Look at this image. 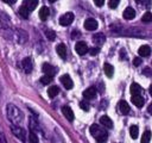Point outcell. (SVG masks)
<instances>
[{"instance_id":"cell-1","label":"cell","mask_w":152,"mask_h":143,"mask_svg":"<svg viewBox=\"0 0 152 143\" xmlns=\"http://www.w3.org/2000/svg\"><path fill=\"white\" fill-rule=\"evenodd\" d=\"M7 110V117L10 119V122L14 125H19L23 120H24V113L13 104H7L6 106Z\"/></svg>"},{"instance_id":"cell-2","label":"cell","mask_w":152,"mask_h":143,"mask_svg":"<svg viewBox=\"0 0 152 143\" xmlns=\"http://www.w3.org/2000/svg\"><path fill=\"white\" fill-rule=\"evenodd\" d=\"M89 130H90L91 136L95 137V139H96V138H100V137H102V136H107V131H104L103 129H101L97 124H93Z\"/></svg>"},{"instance_id":"cell-3","label":"cell","mask_w":152,"mask_h":143,"mask_svg":"<svg viewBox=\"0 0 152 143\" xmlns=\"http://www.w3.org/2000/svg\"><path fill=\"white\" fill-rule=\"evenodd\" d=\"M72 20H74V14L71 12H66L59 18V24L62 26H69L72 23Z\"/></svg>"},{"instance_id":"cell-4","label":"cell","mask_w":152,"mask_h":143,"mask_svg":"<svg viewBox=\"0 0 152 143\" xmlns=\"http://www.w3.org/2000/svg\"><path fill=\"white\" fill-rule=\"evenodd\" d=\"M12 133H13L17 138H19L20 141H23V142L25 141V131H24V129H21L20 126L12 124Z\"/></svg>"},{"instance_id":"cell-5","label":"cell","mask_w":152,"mask_h":143,"mask_svg":"<svg viewBox=\"0 0 152 143\" xmlns=\"http://www.w3.org/2000/svg\"><path fill=\"white\" fill-rule=\"evenodd\" d=\"M97 27H99V24H97V21H96L95 19H93V18L86 19V21H84V29H86V30H88V31H94V30H96Z\"/></svg>"},{"instance_id":"cell-6","label":"cell","mask_w":152,"mask_h":143,"mask_svg":"<svg viewBox=\"0 0 152 143\" xmlns=\"http://www.w3.org/2000/svg\"><path fill=\"white\" fill-rule=\"evenodd\" d=\"M75 50H76V52H77L78 55H84L86 52L89 51L88 45H87L86 42H77L76 45H75Z\"/></svg>"},{"instance_id":"cell-7","label":"cell","mask_w":152,"mask_h":143,"mask_svg":"<svg viewBox=\"0 0 152 143\" xmlns=\"http://www.w3.org/2000/svg\"><path fill=\"white\" fill-rule=\"evenodd\" d=\"M42 72H43L44 74H46V75L53 76L57 70H56V68H55L53 66H51L50 63H44V64L42 66Z\"/></svg>"},{"instance_id":"cell-8","label":"cell","mask_w":152,"mask_h":143,"mask_svg":"<svg viewBox=\"0 0 152 143\" xmlns=\"http://www.w3.org/2000/svg\"><path fill=\"white\" fill-rule=\"evenodd\" d=\"M61 82H62V85H63L66 89H71L72 86H74L72 80H71V77H70L68 74H64V75L61 76Z\"/></svg>"},{"instance_id":"cell-9","label":"cell","mask_w":152,"mask_h":143,"mask_svg":"<svg viewBox=\"0 0 152 143\" xmlns=\"http://www.w3.org/2000/svg\"><path fill=\"white\" fill-rule=\"evenodd\" d=\"M118 108H119L120 113H122V114H128L129 111H131V107H129L128 102L125 101V100H120V101H119V104H118Z\"/></svg>"},{"instance_id":"cell-10","label":"cell","mask_w":152,"mask_h":143,"mask_svg":"<svg viewBox=\"0 0 152 143\" xmlns=\"http://www.w3.org/2000/svg\"><path fill=\"white\" fill-rule=\"evenodd\" d=\"M21 67H23V69H24V72H25V73H30V72L32 70V68H33L32 60H31L30 57L24 58V60H23V62H21Z\"/></svg>"},{"instance_id":"cell-11","label":"cell","mask_w":152,"mask_h":143,"mask_svg":"<svg viewBox=\"0 0 152 143\" xmlns=\"http://www.w3.org/2000/svg\"><path fill=\"white\" fill-rule=\"evenodd\" d=\"M83 97L88 100H91V99H95L96 98V88L95 87H89L87 88L84 92H83Z\"/></svg>"},{"instance_id":"cell-12","label":"cell","mask_w":152,"mask_h":143,"mask_svg":"<svg viewBox=\"0 0 152 143\" xmlns=\"http://www.w3.org/2000/svg\"><path fill=\"white\" fill-rule=\"evenodd\" d=\"M122 15H124V18H125L126 20H132V19H134V17H135V11H134L132 7L128 6V7L125 8Z\"/></svg>"},{"instance_id":"cell-13","label":"cell","mask_w":152,"mask_h":143,"mask_svg":"<svg viewBox=\"0 0 152 143\" xmlns=\"http://www.w3.org/2000/svg\"><path fill=\"white\" fill-rule=\"evenodd\" d=\"M131 100H132V102H133L137 107H142L144 104H145V99H144L140 94H139V95H132Z\"/></svg>"},{"instance_id":"cell-14","label":"cell","mask_w":152,"mask_h":143,"mask_svg":"<svg viewBox=\"0 0 152 143\" xmlns=\"http://www.w3.org/2000/svg\"><path fill=\"white\" fill-rule=\"evenodd\" d=\"M62 112H63L64 117H65L69 122H72V120H74V112H72V110H71L69 106H63V107H62Z\"/></svg>"},{"instance_id":"cell-15","label":"cell","mask_w":152,"mask_h":143,"mask_svg":"<svg viewBox=\"0 0 152 143\" xmlns=\"http://www.w3.org/2000/svg\"><path fill=\"white\" fill-rule=\"evenodd\" d=\"M93 42L99 46V45H102L104 42H106V37L103 33H95L93 36Z\"/></svg>"},{"instance_id":"cell-16","label":"cell","mask_w":152,"mask_h":143,"mask_svg":"<svg viewBox=\"0 0 152 143\" xmlns=\"http://www.w3.org/2000/svg\"><path fill=\"white\" fill-rule=\"evenodd\" d=\"M56 51H57V54H58V56L61 58H63V60L66 58V48H65V45L63 43H61V44H58L56 46Z\"/></svg>"},{"instance_id":"cell-17","label":"cell","mask_w":152,"mask_h":143,"mask_svg":"<svg viewBox=\"0 0 152 143\" xmlns=\"http://www.w3.org/2000/svg\"><path fill=\"white\" fill-rule=\"evenodd\" d=\"M38 2H39V0H25L24 4H23V6H25L31 12V11H33L38 6Z\"/></svg>"},{"instance_id":"cell-18","label":"cell","mask_w":152,"mask_h":143,"mask_svg":"<svg viewBox=\"0 0 152 143\" xmlns=\"http://www.w3.org/2000/svg\"><path fill=\"white\" fill-rule=\"evenodd\" d=\"M138 52H139V55H140L141 57H147V56L151 55V48H150L148 45H141V46L139 48Z\"/></svg>"},{"instance_id":"cell-19","label":"cell","mask_w":152,"mask_h":143,"mask_svg":"<svg viewBox=\"0 0 152 143\" xmlns=\"http://www.w3.org/2000/svg\"><path fill=\"white\" fill-rule=\"evenodd\" d=\"M100 123L104 126V128H108V129H112L113 128V122L112 119L108 117V116H102L100 118Z\"/></svg>"},{"instance_id":"cell-20","label":"cell","mask_w":152,"mask_h":143,"mask_svg":"<svg viewBox=\"0 0 152 143\" xmlns=\"http://www.w3.org/2000/svg\"><path fill=\"white\" fill-rule=\"evenodd\" d=\"M49 15H50V10L46 6L40 7V10H39V18L42 20H46L49 18Z\"/></svg>"},{"instance_id":"cell-21","label":"cell","mask_w":152,"mask_h":143,"mask_svg":"<svg viewBox=\"0 0 152 143\" xmlns=\"http://www.w3.org/2000/svg\"><path fill=\"white\" fill-rule=\"evenodd\" d=\"M129 91H131L132 95H139V94L141 93L142 88H141L140 85H138L137 82H133V83L131 85V87H129Z\"/></svg>"},{"instance_id":"cell-22","label":"cell","mask_w":152,"mask_h":143,"mask_svg":"<svg viewBox=\"0 0 152 143\" xmlns=\"http://www.w3.org/2000/svg\"><path fill=\"white\" fill-rule=\"evenodd\" d=\"M103 70H104V74L108 76V77H112L113 74H114V67L109 63H104L103 64Z\"/></svg>"},{"instance_id":"cell-23","label":"cell","mask_w":152,"mask_h":143,"mask_svg":"<svg viewBox=\"0 0 152 143\" xmlns=\"http://www.w3.org/2000/svg\"><path fill=\"white\" fill-rule=\"evenodd\" d=\"M58 93H59V88H58L57 86H51V87L48 89V95H49L50 98H55V97H57Z\"/></svg>"},{"instance_id":"cell-24","label":"cell","mask_w":152,"mask_h":143,"mask_svg":"<svg viewBox=\"0 0 152 143\" xmlns=\"http://www.w3.org/2000/svg\"><path fill=\"white\" fill-rule=\"evenodd\" d=\"M129 135H131V137H132L133 139L138 138V135H139V129H138V126H137V125H132V126L129 128Z\"/></svg>"},{"instance_id":"cell-25","label":"cell","mask_w":152,"mask_h":143,"mask_svg":"<svg viewBox=\"0 0 152 143\" xmlns=\"http://www.w3.org/2000/svg\"><path fill=\"white\" fill-rule=\"evenodd\" d=\"M18 13H19L24 19H27V18H28V15H30V11H28L25 6H21V7L19 8V12H18Z\"/></svg>"},{"instance_id":"cell-26","label":"cell","mask_w":152,"mask_h":143,"mask_svg":"<svg viewBox=\"0 0 152 143\" xmlns=\"http://www.w3.org/2000/svg\"><path fill=\"white\" fill-rule=\"evenodd\" d=\"M150 141H151V131H150V130H146V131L142 133L141 143H150Z\"/></svg>"},{"instance_id":"cell-27","label":"cell","mask_w":152,"mask_h":143,"mask_svg":"<svg viewBox=\"0 0 152 143\" xmlns=\"http://www.w3.org/2000/svg\"><path fill=\"white\" fill-rule=\"evenodd\" d=\"M28 143H39V139H38V136L31 130L30 133H28Z\"/></svg>"},{"instance_id":"cell-28","label":"cell","mask_w":152,"mask_h":143,"mask_svg":"<svg viewBox=\"0 0 152 143\" xmlns=\"http://www.w3.org/2000/svg\"><path fill=\"white\" fill-rule=\"evenodd\" d=\"M141 20H142L144 23H150V21H152V13H151L150 11L145 12V13L142 14V17H141Z\"/></svg>"},{"instance_id":"cell-29","label":"cell","mask_w":152,"mask_h":143,"mask_svg":"<svg viewBox=\"0 0 152 143\" xmlns=\"http://www.w3.org/2000/svg\"><path fill=\"white\" fill-rule=\"evenodd\" d=\"M40 82L43 83V85H49V83H51L52 82V76H50V75H44L43 77H40Z\"/></svg>"},{"instance_id":"cell-30","label":"cell","mask_w":152,"mask_h":143,"mask_svg":"<svg viewBox=\"0 0 152 143\" xmlns=\"http://www.w3.org/2000/svg\"><path fill=\"white\" fill-rule=\"evenodd\" d=\"M45 36H46V37H48V39H50V41H53V39H55V37H56L55 32H53V31H51V30H46V31H45Z\"/></svg>"},{"instance_id":"cell-31","label":"cell","mask_w":152,"mask_h":143,"mask_svg":"<svg viewBox=\"0 0 152 143\" xmlns=\"http://www.w3.org/2000/svg\"><path fill=\"white\" fill-rule=\"evenodd\" d=\"M80 107H81L83 111H89V102L86 101V100H83V101L80 102Z\"/></svg>"},{"instance_id":"cell-32","label":"cell","mask_w":152,"mask_h":143,"mask_svg":"<svg viewBox=\"0 0 152 143\" xmlns=\"http://www.w3.org/2000/svg\"><path fill=\"white\" fill-rule=\"evenodd\" d=\"M119 2H120V0H109L108 5H109L110 8H116L118 5H119Z\"/></svg>"},{"instance_id":"cell-33","label":"cell","mask_w":152,"mask_h":143,"mask_svg":"<svg viewBox=\"0 0 152 143\" xmlns=\"http://www.w3.org/2000/svg\"><path fill=\"white\" fill-rule=\"evenodd\" d=\"M99 51H100V48H99V46L91 48V49L89 50V52H90V55H91V56H95V55H97V54H99Z\"/></svg>"},{"instance_id":"cell-34","label":"cell","mask_w":152,"mask_h":143,"mask_svg":"<svg viewBox=\"0 0 152 143\" xmlns=\"http://www.w3.org/2000/svg\"><path fill=\"white\" fill-rule=\"evenodd\" d=\"M142 74L145 75V76H152V69H150V68H144L142 69Z\"/></svg>"},{"instance_id":"cell-35","label":"cell","mask_w":152,"mask_h":143,"mask_svg":"<svg viewBox=\"0 0 152 143\" xmlns=\"http://www.w3.org/2000/svg\"><path fill=\"white\" fill-rule=\"evenodd\" d=\"M141 62H142V61H141V58H139V57H135V58L133 60V64H134L135 67L140 66V64H141Z\"/></svg>"},{"instance_id":"cell-36","label":"cell","mask_w":152,"mask_h":143,"mask_svg":"<svg viewBox=\"0 0 152 143\" xmlns=\"http://www.w3.org/2000/svg\"><path fill=\"white\" fill-rule=\"evenodd\" d=\"M94 2H95V5H96L97 7H101V6L104 4V0H94Z\"/></svg>"},{"instance_id":"cell-37","label":"cell","mask_w":152,"mask_h":143,"mask_svg":"<svg viewBox=\"0 0 152 143\" xmlns=\"http://www.w3.org/2000/svg\"><path fill=\"white\" fill-rule=\"evenodd\" d=\"M0 143H7V139L2 132H0Z\"/></svg>"},{"instance_id":"cell-38","label":"cell","mask_w":152,"mask_h":143,"mask_svg":"<svg viewBox=\"0 0 152 143\" xmlns=\"http://www.w3.org/2000/svg\"><path fill=\"white\" fill-rule=\"evenodd\" d=\"M141 4H142L144 6H146V7H148V6H151V0H142Z\"/></svg>"},{"instance_id":"cell-39","label":"cell","mask_w":152,"mask_h":143,"mask_svg":"<svg viewBox=\"0 0 152 143\" xmlns=\"http://www.w3.org/2000/svg\"><path fill=\"white\" fill-rule=\"evenodd\" d=\"M80 36H81V35H80L78 31H72V35H71L72 38H77V37H80Z\"/></svg>"},{"instance_id":"cell-40","label":"cell","mask_w":152,"mask_h":143,"mask_svg":"<svg viewBox=\"0 0 152 143\" xmlns=\"http://www.w3.org/2000/svg\"><path fill=\"white\" fill-rule=\"evenodd\" d=\"M4 2H6V4H10V5H12V4H14L17 0H2Z\"/></svg>"},{"instance_id":"cell-41","label":"cell","mask_w":152,"mask_h":143,"mask_svg":"<svg viewBox=\"0 0 152 143\" xmlns=\"http://www.w3.org/2000/svg\"><path fill=\"white\" fill-rule=\"evenodd\" d=\"M147 111H148V113H150V114H152V102L148 105V107H147Z\"/></svg>"},{"instance_id":"cell-42","label":"cell","mask_w":152,"mask_h":143,"mask_svg":"<svg viewBox=\"0 0 152 143\" xmlns=\"http://www.w3.org/2000/svg\"><path fill=\"white\" fill-rule=\"evenodd\" d=\"M148 92H150V94H151V97H152V85L150 86V88H148Z\"/></svg>"},{"instance_id":"cell-43","label":"cell","mask_w":152,"mask_h":143,"mask_svg":"<svg viewBox=\"0 0 152 143\" xmlns=\"http://www.w3.org/2000/svg\"><path fill=\"white\" fill-rule=\"evenodd\" d=\"M134 1H135L137 4H141V1H142V0H134Z\"/></svg>"},{"instance_id":"cell-44","label":"cell","mask_w":152,"mask_h":143,"mask_svg":"<svg viewBox=\"0 0 152 143\" xmlns=\"http://www.w3.org/2000/svg\"><path fill=\"white\" fill-rule=\"evenodd\" d=\"M50 2H55V1H57V0H49Z\"/></svg>"}]
</instances>
